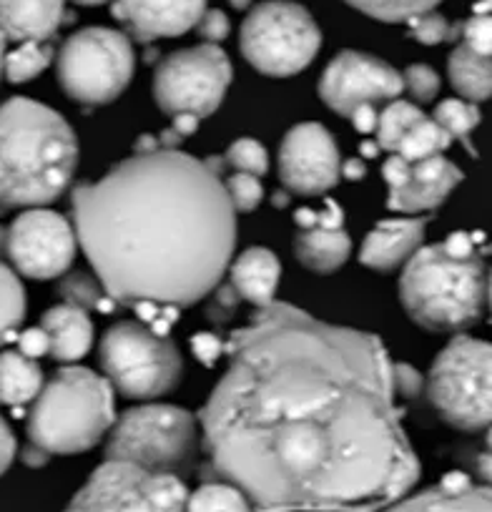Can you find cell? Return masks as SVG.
<instances>
[{
	"label": "cell",
	"instance_id": "cell-36",
	"mask_svg": "<svg viewBox=\"0 0 492 512\" xmlns=\"http://www.w3.org/2000/svg\"><path fill=\"white\" fill-rule=\"evenodd\" d=\"M226 191H229V199L234 204L236 211L246 214V211H254L264 199V189L259 176L244 174V171H236L234 176L226 179Z\"/></svg>",
	"mask_w": 492,
	"mask_h": 512
},
{
	"label": "cell",
	"instance_id": "cell-51",
	"mask_svg": "<svg viewBox=\"0 0 492 512\" xmlns=\"http://www.w3.org/2000/svg\"><path fill=\"white\" fill-rule=\"evenodd\" d=\"M342 174L347 176V179L359 181L364 174H367V166H364L359 159H352V161H347V164L342 166Z\"/></svg>",
	"mask_w": 492,
	"mask_h": 512
},
{
	"label": "cell",
	"instance_id": "cell-18",
	"mask_svg": "<svg viewBox=\"0 0 492 512\" xmlns=\"http://www.w3.org/2000/svg\"><path fill=\"white\" fill-rule=\"evenodd\" d=\"M342 221V209L329 201L327 209L319 211L317 224L299 229L297 239H294V254L302 267L317 274H332L347 262L352 239L342 229Z\"/></svg>",
	"mask_w": 492,
	"mask_h": 512
},
{
	"label": "cell",
	"instance_id": "cell-9",
	"mask_svg": "<svg viewBox=\"0 0 492 512\" xmlns=\"http://www.w3.org/2000/svg\"><path fill=\"white\" fill-rule=\"evenodd\" d=\"M56 73L68 98L83 106H106L126 91L134 76L131 38L113 28H83L61 46Z\"/></svg>",
	"mask_w": 492,
	"mask_h": 512
},
{
	"label": "cell",
	"instance_id": "cell-45",
	"mask_svg": "<svg viewBox=\"0 0 492 512\" xmlns=\"http://www.w3.org/2000/svg\"><path fill=\"white\" fill-rule=\"evenodd\" d=\"M349 118H352L354 128H357L359 134H372V131H377V126H380V116H377L372 103H359V106L349 113Z\"/></svg>",
	"mask_w": 492,
	"mask_h": 512
},
{
	"label": "cell",
	"instance_id": "cell-5",
	"mask_svg": "<svg viewBox=\"0 0 492 512\" xmlns=\"http://www.w3.org/2000/svg\"><path fill=\"white\" fill-rule=\"evenodd\" d=\"M113 427V384L88 367H61L38 392L26 432L51 455H78Z\"/></svg>",
	"mask_w": 492,
	"mask_h": 512
},
{
	"label": "cell",
	"instance_id": "cell-7",
	"mask_svg": "<svg viewBox=\"0 0 492 512\" xmlns=\"http://www.w3.org/2000/svg\"><path fill=\"white\" fill-rule=\"evenodd\" d=\"M427 400L447 425L465 432L492 425V344L482 339H452L427 377Z\"/></svg>",
	"mask_w": 492,
	"mask_h": 512
},
{
	"label": "cell",
	"instance_id": "cell-34",
	"mask_svg": "<svg viewBox=\"0 0 492 512\" xmlns=\"http://www.w3.org/2000/svg\"><path fill=\"white\" fill-rule=\"evenodd\" d=\"M407 23H410V38H415L422 46H440L462 36V23H450L437 11L417 13Z\"/></svg>",
	"mask_w": 492,
	"mask_h": 512
},
{
	"label": "cell",
	"instance_id": "cell-22",
	"mask_svg": "<svg viewBox=\"0 0 492 512\" xmlns=\"http://www.w3.org/2000/svg\"><path fill=\"white\" fill-rule=\"evenodd\" d=\"M41 327L51 339V357L56 362H78L86 357L93 344V322L88 309L76 304H58L51 307L41 319Z\"/></svg>",
	"mask_w": 492,
	"mask_h": 512
},
{
	"label": "cell",
	"instance_id": "cell-35",
	"mask_svg": "<svg viewBox=\"0 0 492 512\" xmlns=\"http://www.w3.org/2000/svg\"><path fill=\"white\" fill-rule=\"evenodd\" d=\"M226 166L234 171H244V174L264 176L269 169V154L257 139H239L229 146L226 151Z\"/></svg>",
	"mask_w": 492,
	"mask_h": 512
},
{
	"label": "cell",
	"instance_id": "cell-48",
	"mask_svg": "<svg viewBox=\"0 0 492 512\" xmlns=\"http://www.w3.org/2000/svg\"><path fill=\"white\" fill-rule=\"evenodd\" d=\"M21 460H23V465H26V467H43L48 460H51V452H46L43 447L28 442V445L23 447V452H21Z\"/></svg>",
	"mask_w": 492,
	"mask_h": 512
},
{
	"label": "cell",
	"instance_id": "cell-1",
	"mask_svg": "<svg viewBox=\"0 0 492 512\" xmlns=\"http://www.w3.org/2000/svg\"><path fill=\"white\" fill-rule=\"evenodd\" d=\"M229 367L201 410L206 475L259 510L395 507L420 460L375 334L287 302L259 307L226 342Z\"/></svg>",
	"mask_w": 492,
	"mask_h": 512
},
{
	"label": "cell",
	"instance_id": "cell-37",
	"mask_svg": "<svg viewBox=\"0 0 492 512\" xmlns=\"http://www.w3.org/2000/svg\"><path fill=\"white\" fill-rule=\"evenodd\" d=\"M462 43L482 56H492V13H475L462 23Z\"/></svg>",
	"mask_w": 492,
	"mask_h": 512
},
{
	"label": "cell",
	"instance_id": "cell-32",
	"mask_svg": "<svg viewBox=\"0 0 492 512\" xmlns=\"http://www.w3.org/2000/svg\"><path fill=\"white\" fill-rule=\"evenodd\" d=\"M347 3L357 11L367 13V16L377 18V21L400 23L410 21L417 13L435 11L440 0H347Z\"/></svg>",
	"mask_w": 492,
	"mask_h": 512
},
{
	"label": "cell",
	"instance_id": "cell-40",
	"mask_svg": "<svg viewBox=\"0 0 492 512\" xmlns=\"http://www.w3.org/2000/svg\"><path fill=\"white\" fill-rule=\"evenodd\" d=\"M211 294H214V297H211L209 307H206V317H209L216 327H221V324H226L231 317H234L236 304L241 302V297L239 292L231 287V282L219 284Z\"/></svg>",
	"mask_w": 492,
	"mask_h": 512
},
{
	"label": "cell",
	"instance_id": "cell-24",
	"mask_svg": "<svg viewBox=\"0 0 492 512\" xmlns=\"http://www.w3.org/2000/svg\"><path fill=\"white\" fill-rule=\"evenodd\" d=\"M43 369L36 359L23 354L21 349L0 352V405L21 407L28 405L43 390Z\"/></svg>",
	"mask_w": 492,
	"mask_h": 512
},
{
	"label": "cell",
	"instance_id": "cell-27",
	"mask_svg": "<svg viewBox=\"0 0 492 512\" xmlns=\"http://www.w3.org/2000/svg\"><path fill=\"white\" fill-rule=\"evenodd\" d=\"M452 141L455 139L447 134L445 126H440L435 118L425 116L422 121H417L405 136H402L395 154L405 156L407 161H420V159H427V156H435V154H442V151H447Z\"/></svg>",
	"mask_w": 492,
	"mask_h": 512
},
{
	"label": "cell",
	"instance_id": "cell-38",
	"mask_svg": "<svg viewBox=\"0 0 492 512\" xmlns=\"http://www.w3.org/2000/svg\"><path fill=\"white\" fill-rule=\"evenodd\" d=\"M405 88L417 101L427 103L440 91V76L430 66H425V63H415V66H410L405 71Z\"/></svg>",
	"mask_w": 492,
	"mask_h": 512
},
{
	"label": "cell",
	"instance_id": "cell-17",
	"mask_svg": "<svg viewBox=\"0 0 492 512\" xmlns=\"http://www.w3.org/2000/svg\"><path fill=\"white\" fill-rule=\"evenodd\" d=\"M462 181V171L442 154L412 161L410 176L400 189H392L387 196V206L402 214H420L432 211L455 191Z\"/></svg>",
	"mask_w": 492,
	"mask_h": 512
},
{
	"label": "cell",
	"instance_id": "cell-43",
	"mask_svg": "<svg viewBox=\"0 0 492 512\" xmlns=\"http://www.w3.org/2000/svg\"><path fill=\"white\" fill-rule=\"evenodd\" d=\"M18 349L28 354V357L38 359L51 352V339H48V332L43 327L26 329V332L18 334Z\"/></svg>",
	"mask_w": 492,
	"mask_h": 512
},
{
	"label": "cell",
	"instance_id": "cell-28",
	"mask_svg": "<svg viewBox=\"0 0 492 512\" xmlns=\"http://www.w3.org/2000/svg\"><path fill=\"white\" fill-rule=\"evenodd\" d=\"M56 48L48 41H26L11 53H6L3 61V73L11 83H26L41 76L48 66H51Z\"/></svg>",
	"mask_w": 492,
	"mask_h": 512
},
{
	"label": "cell",
	"instance_id": "cell-3",
	"mask_svg": "<svg viewBox=\"0 0 492 512\" xmlns=\"http://www.w3.org/2000/svg\"><path fill=\"white\" fill-rule=\"evenodd\" d=\"M78 164V139L66 118L33 98L0 103V214L56 201Z\"/></svg>",
	"mask_w": 492,
	"mask_h": 512
},
{
	"label": "cell",
	"instance_id": "cell-46",
	"mask_svg": "<svg viewBox=\"0 0 492 512\" xmlns=\"http://www.w3.org/2000/svg\"><path fill=\"white\" fill-rule=\"evenodd\" d=\"M16 435L11 432L8 422L0 417V475L11 467L13 457H16Z\"/></svg>",
	"mask_w": 492,
	"mask_h": 512
},
{
	"label": "cell",
	"instance_id": "cell-8",
	"mask_svg": "<svg viewBox=\"0 0 492 512\" xmlns=\"http://www.w3.org/2000/svg\"><path fill=\"white\" fill-rule=\"evenodd\" d=\"M101 367L113 390L131 400H151L171 392L184 372L174 339L149 324L118 322L101 339Z\"/></svg>",
	"mask_w": 492,
	"mask_h": 512
},
{
	"label": "cell",
	"instance_id": "cell-41",
	"mask_svg": "<svg viewBox=\"0 0 492 512\" xmlns=\"http://www.w3.org/2000/svg\"><path fill=\"white\" fill-rule=\"evenodd\" d=\"M196 33L204 38L206 43H221L229 36V18L219 8H211L201 16V21L196 23Z\"/></svg>",
	"mask_w": 492,
	"mask_h": 512
},
{
	"label": "cell",
	"instance_id": "cell-25",
	"mask_svg": "<svg viewBox=\"0 0 492 512\" xmlns=\"http://www.w3.org/2000/svg\"><path fill=\"white\" fill-rule=\"evenodd\" d=\"M447 73H450L455 91L467 101L477 103L492 98V56H482V53L460 43L450 53Z\"/></svg>",
	"mask_w": 492,
	"mask_h": 512
},
{
	"label": "cell",
	"instance_id": "cell-33",
	"mask_svg": "<svg viewBox=\"0 0 492 512\" xmlns=\"http://www.w3.org/2000/svg\"><path fill=\"white\" fill-rule=\"evenodd\" d=\"M103 284L101 279H93L83 272H71L68 277L61 279L58 284V294H61L63 302L76 304L83 309H101V312H111L108 302L103 299Z\"/></svg>",
	"mask_w": 492,
	"mask_h": 512
},
{
	"label": "cell",
	"instance_id": "cell-16",
	"mask_svg": "<svg viewBox=\"0 0 492 512\" xmlns=\"http://www.w3.org/2000/svg\"><path fill=\"white\" fill-rule=\"evenodd\" d=\"M113 18L139 43L184 36L206 13V0H113Z\"/></svg>",
	"mask_w": 492,
	"mask_h": 512
},
{
	"label": "cell",
	"instance_id": "cell-12",
	"mask_svg": "<svg viewBox=\"0 0 492 512\" xmlns=\"http://www.w3.org/2000/svg\"><path fill=\"white\" fill-rule=\"evenodd\" d=\"M231 83V61L216 43L184 48L159 63L154 98L166 116L194 113L204 118L221 106Z\"/></svg>",
	"mask_w": 492,
	"mask_h": 512
},
{
	"label": "cell",
	"instance_id": "cell-54",
	"mask_svg": "<svg viewBox=\"0 0 492 512\" xmlns=\"http://www.w3.org/2000/svg\"><path fill=\"white\" fill-rule=\"evenodd\" d=\"M229 3L236 8V11H246V8H249V3H252V0H229Z\"/></svg>",
	"mask_w": 492,
	"mask_h": 512
},
{
	"label": "cell",
	"instance_id": "cell-19",
	"mask_svg": "<svg viewBox=\"0 0 492 512\" xmlns=\"http://www.w3.org/2000/svg\"><path fill=\"white\" fill-rule=\"evenodd\" d=\"M425 226L427 216L380 221L364 236L359 259H362L364 267L377 269V272H395L397 267L410 262L412 254L422 246Z\"/></svg>",
	"mask_w": 492,
	"mask_h": 512
},
{
	"label": "cell",
	"instance_id": "cell-23",
	"mask_svg": "<svg viewBox=\"0 0 492 512\" xmlns=\"http://www.w3.org/2000/svg\"><path fill=\"white\" fill-rule=\"evenodd\" d=\"M392 510H492V485L475 487L465 472H450L440 485L405 497Z\"/></svg>",
	"mask_w": 492,
	"mask_h": 512
},
{
	"label": "cell",
	"instance_id": "cell-14",
	"mask_svg": "<svg viewBox=\"0 0 492 512\" xmlns=\"http://www.w3.org/2000/svg\"><path fill=\"white\" fill-rule=\"evenodd\" d=\"M405 91V76L387 61L359 51H342L319 81V96L339 116H349L359 103L390 101Z\"/></svg>",
	"mask_w": 492,
	"mask_h": 512
},
{
	"label": "cell",
	"instance_id": "cell-53",
	"mask_svg": "<svg viewBox=\"0 0 492 512\" xmlns=\"http://www.w3.org/2000/svg\"><path fill=\"white\" fill-rule=\"evenodd\" d=\"M73 3H76V6L93 8V6H103V3H108V0H73Z\"/></svg>",
	"mask_w": 492,
	"mask_h": 512
},
{
	"label": "cell",
	"instance_id": "cell-30",
	"mask_svg": "<svg viewBox=\"0 0 492 512\" xmlns=\"http://www.w3.org/2000/svg\"><path fill=\"white\" fill-rule=\"evenodd\" d=\"M422 118H425V113H422V108H417L415 103H407V101L390 103L380 116V126H377V146L395 154L402 136H405L417 121H422Z\"/></svg>",
	"mask_w": 492,
	"mask_h": 512
},
{
	"label": "cell",
	"instance_id": "cell-13",
	"mask_svg": "<svg viewBox=\"0 0 492 512\" xmlns=\"http://www.w3.org/2000/svg\"><path fill=\"white\" fill-rule=\"evenodd\" d=\"M78 234L51 209H28L8 226V262L28 279L61 277L73 264Z\"/></svg>",
	"mask_w": 492,
	"mask_h": 512
},
{
	"label": "cell",
	"instance_id": "cell-6",
	"mask_svg": "<svg viewBox=\"0 0 492 512\" xmlns=\"http://www.w3.org/2000/svg\"><path fill=\"white\" fill-rule=\"evenodd\" d=\"M196 452V417L174 405L134 407L118 417L106 442V457L181 477H189L196 467Z\"/></svg>",
	"mask_w": 492,
	"mask_h": 512
},
{
	"label": "cell",
	"instance_id": "cell-49",
	"mask_svg": "<svg viewBox=\"0 0 492 512\" xmlns=\"http://www.w3.org/2000/svg\"><path fill=\"white\" fill-rule=\"evenodd\" d=\"M201 118L194 116V113H179V116H174V131L181 136V139H186V136H191L196 131V126H199Z\"/></svg>",
	"mask_w": 492,
	"mask_h": 512
},
{
	"label": "cell",
	"instance_id": "cell-10",
	"mask_svg": "<svg viewBox=\"0 0 492 512\" xmlns=\"http://www.w3.org/2000/svg\"><path fill=\"white\" fill-rule=\"evenodd\" d=\"M239 46L259 73L287 78L312 63L322 46V33L312 13L299 3L269 0L246 13Z\"/></svg>",
	"mask_w": 492,
	"mask_h": 512
},
{
	"label": "cell",
	"instance_id": "cell-21",
	"mask_svg": "<svg viewBox=\"0 0 492 512\" xmlns=\"http://www.w3.org/2000/svg\"><path fill=\"white\" fill-rule=\"evenodd\" d=\"M282 267L279 259L264 246H252L244 254L236 256V262L229 267L231 287L239 292L241 302H249L254 307H267L274 302Z\"/></svg>",
	"mask_w": 492,
	"mask_h": 512
},
{
	"label": "cell",
	"instance_id": "cell-42",
	"mask_svg": "<svg viewBox=\"0 0 492 512\" xmlns=\"http://www.w3.org/2000/svg\"><path fill=\"white\" fill-rule=\"evenodd\" d=\"M224 349L226 344L211 332H201L196 334V337H191V352H194L196 359H199L201 364H206V367H214V364L219 362L221 354H224Z\"/></svg>",
	"mask_w": 492,
	"mask_h": 512
},
{
	"label": "cell",
	"instance_id": "cell-50",
	"mask_svg": "<svg viewBox=\"0 0 492 512\" xmlns=\"http://www.w3.org/2000/svg\"><path fill=\"white\" fill-rule=\"evenodd\" d=\"M477 475H480V480L485 482V485H492V450L482 452V455L477 457Z\"/></svg>",
	"mask_w": 492,
	"mask_h": 512
},
{
	"label": "cell",
	"instance_id": "cell-55",
	"mask_svg": "<svg viewBox=\"0 0 492 512\" xmlns=\"http://www.w3.org/2000/svg\"><path fill=\"white\" fill-rule=\"evenodd\" d=\"M6 41H3V38H0V76H3V61H6Z\"/></svg>",
	"mask_w": 492,
	"mask_h": 512
},
{
	"label": "cell",
	"instance_id": "cell-2",
	"mask_svg": "<svg viewBox=\"0 0 492 512\" xmlns=\"http://www.w3.org/2000/svg\"><path fill=\"white\" fill-rule=\"evenodd\" d=\"M73 226L113 302L186 307L214 292L236 244V209L209 161L136 151L71 194Z\"/></svg>",
	"mask_w": 492,
	"mask_h": 512
},
{
	"label": "cell",
	"instance_id": "cell-47",
	"mask_svg": "<svg viewBox=\"0 0 492 512\" xmlns=\"http://www.w3.org/2000/svg\"><path fill=\"white\" fill-rule=\"evenodd\" d=\"M475 239L477 236L465 234V231H455V234L447 236L445 249L455 256H470L475 254Z\"/></svg>",
	"mask_w": 492,
	"mask_h": 512
},
{
	"label": "cell",
	"instance_id": "cell-29",
	"mask_svg": "<svg viewBox=\"0 0 492 512\" xmlns=\"http://www.w3.org/2000/svg\"><path fill=\"white\" fill-rule=\"evenodd\" d=\"M480 108L475 106V101H460V98H447V101H442L440 106L435 108V121L440 123V126L447 128V134L452 136L455 141H460L465 149L472 151V131H475L477 126H480ZM475 154V151H472Z\"/></svg>",
	"mask_w": 492,
	"mask_h": 512
},
{
	"label": "cell",
	"instance_id": "cell-57",
	"mask_svg": "<svg viewBox=\"0 0 492 512\" xmlns=\"http://www.w3.org/2000/svg\"><path fill=\"white\" fill-rule=\"evenodd\" d=\"M487 450H492V425L490 430H487Z\"/></svg>",
	"mask_w": 492,
	"mask_h": 512
},
{
	"label": "cell",
	"instance_id": "cell-39",
	"mask_svg": "<svg viewBox=\"0 0 492 512\" xmlns=\"http://www.w3.org/2000/svg\"><path fill=\"white\" fill-rule=\"evenodd\" d=\"M392 387L395 395L402 400H417L422 392H427V382L412 364H392Z\"/></svg>",
	"mask_w": 492,
	"mask_h": 512
},
{
	"label": "cell",
	"instance_id": "cell-11",
	"mask_svg": "<svg viewBox=\"0 0 492 512\" xmlns=\"http://www.w3.org/2000/svg\"><path fill=\"white\" fill-rule=\"evenodd\" d=\"M189 490L181 475L154 472L136 462L106 457L73 495L68 510H186Z\"/></svg>",
	"mask_w": 492,
	"mask_h": 512
},
{
	"label": "cell",
	"instance_id": "cell-20",
	"mask_svg": "<svg viewBox=\"0 0 492 512\" xmlns=\"http://www.w3.org/2000/svg\"><path fill=\"white\" fill-rule=\"evenodd\" d=\"M63 13L66 0H0V38L8 43L51 41Z\"/></svg>",
	"mask_w": 492,
	"mask_h": 512
},
{
	"label": "cell",
	"instance_id": "cell-56",
	"mask_svg": "<svg viewBox=\"0 0 492 512\" xmlns=\"http://www.w3.org/2000/svg\"><path fill=\"white\" fill-rule=\"evenodd\" d=\"M487 304H490V312H492V272H490V282H487Z\"/></svg>",
	"mask_w": 492,
	"mask_h": 512
},
{
	"label": "cell",
	"instance_id": "cell-4",
	"mask_svg": "<svg viewBox=\"0 0 492 512\" xmlns=\"http://www.w3.org/2000/svg\"><path fill=\"white\" fill-rule=\"evenodd\" d=\"M482 256H455L445 244L420 246L400 279V297L412 322L427 332H462L482 317L487 304Z\"/></svg>",
	"mask_w": 492,
	"mask_h": 512
},
{
	"label": "cell",
	"instance_id": "cell-52",
	"mask_svg": "<svg viewBox=\"0 0 492 512\" xmlns=\"http://www.w3.org/2000/svg\"><path fill=\"white\" fill-rule=\"evenodd\" d=\"M8 249V226H0V256Z\"/></svg>",
	"mask_w": 492,
	"mask_h": 512
},
{
	"label": "cell",
	"instance_id": "cell-15",
	"mask_svg": "<svg viewBox=\"0 0 492 512\" xmlns=\"http://www.w3.org/2000/svg\"><path fill=\"white\" fill-rule=\"evenodd\" d=\"M279 176L284 189L302 196H319L337 186L342 176L337 144L317 121L297 123L279 149Z\"/></svg>",
	"mask_w": 492,
	"mask_h": 512
},
{
	"label": "cell",
	"instance_id": "cell-26",
	"mask_svg": "<svg viewBox=\"0 0 492 512\" xmlns=\"http://www.w3.org/2000/svg\"><path fill=\"white\" fill-rule=\"evenodd\" d=\"M26 319V289L18 274L0 262V347L18 339V327Z\"/></svg>",
	"mask_w": 492,
	"mask_h": 512
},
{
	"label": "cell",
	"instance_id": "cell-31",
	"mask_svg": "<svg viewBox=\"0 0 492 512\" xmlns=\"http://www.w3.org/2000/svg\"><path fill=\"white\" fill-rule=\"evenodd\" d=\"M252 500L244 495V490L229 480L216 477V482H204L194 495H189L186 510H249Z\"/></svg>",
	"mask_w": 492,
	"mask_h": 512
},
{
	"label": "cell",
	"instance_id": "cell-44",
	"mask_svg": "<svg viewBox=\"0 0 492 512\" xmlns=\"http://www.w3.org/2000/svg\"><path fill=\"white\" fill-rule=\"evenodd\" d=\"M410 166L412 161H407L405 156L400 154H395L392 159L385 161V166H382V176H385V181L390 184V191L400 189V186L405 184L407 176H410Z\"/></svg>",
	"mask_w": 492,
	"mask_h": 512
}]
</instances>
